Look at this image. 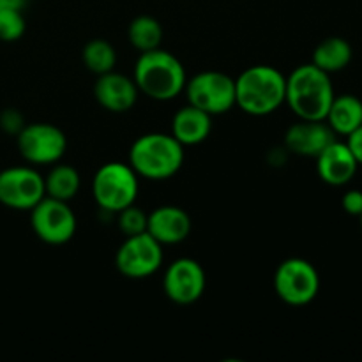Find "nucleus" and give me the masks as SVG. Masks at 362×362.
Listing matches in <instances>:
<instances>
[{"mask_svg": "<svg viewBox=\"0 0 362 362\" xmlns=\"http://www.w3.org/2000/svg\"><path fill=\"white\" fill-rule=\"evenodd\" d=\"M212 131V115L193 105H186L173 115L172 136L184 147L200 145Z\"/></svg>", "mask_w": 362, "mask_h": 362, "instance_id": "17", "label": "nucleus"}, {"mask_svg": "<svg viewBox=\"0 0 362 362\" xmlns=\"http://www.w3.org/2000/svg\"><path fill=\"white\" fill-rule=\"evenodd\" d=\"M205 271L193 258H177L168 265L163 278V290L179 306L194 304L205 292Z\"/></svg>", "mask_w": 362, "mask_h": 362, "instance_id": "12", "label": "nucleus"}, {"mask_svg": "<svg viewBox=\"0 0 362 362\" xmlns=\"http://www.w3.org/2000/svg\"><path fill=\"white\" fill-rule=\"evenodd\" d=\"M27 30L23 11L0 9V41L13 42L23 37Z\"/></svg>", "mask_w": 362, "mask_h": 362, "instance_id": "23", "label": "nucleus"}, {"mask_svg": "<svg viewBox=\"0 0 362 362\" xmlns=\"http://www.w3.org/2000/svg\"><path fill=\"white\" fill-rule=\"evenodd\" d=\"M140 191L138 175L129 163L110 161L95 172L92 179V194L103 211L117 214L122 209L134 205Z\"/></svg>", "mask_w": 362, "mask_h": 362, "instance_id": "5", "label": "nucleus"}, {"mask_svg": "<svg viewBox=\"0 0 362 362\" xmlns=\"http://www.w3.org/2000/svg\"><path fill=\"white\" fill-rule=\"evenodd\" d=\"M286 76L272 66H251L235 80V106L253 117H265L285 105Z\"/></svg>", "mask_w": 362, "mask_h": 362, "instance_id": "2", "label": "nucleus"}, {"mask_svg": "<svg viewBox=\"0 0 362 362\" xmlns=\"http://www.w3.org/2000/svg\"><path fill=\"white\" fill-rule=\"evenodd\" d=\"M359 218H361V228H362V214L359 216Z\"/></svg>", "mask_w": 362, "mask_h": 362, "instance_id": "29", "label": "nucleus"}, {"mask_svg": "<svg viewBox=\"0 0 362 362\" xmlns=\"http://www.w3.org/2000/svg\"><path fill=\"white\" fill-rule=\"evenodd\" d=\"M94 98L108 112L124 113L136 105L138 87L133 78L110 71L95 80Z\"/></svg>", "mask_w": 362, "mask_h": 362, "instance_id": "15", "label": "nucleus"}, {"mask_svg": "<svg viewBox=\"0 0 362 362\" xmlns=\"http://www.w3.org/2000/svg\"><path fill=\"white\" fill-rule=\"evenodd\" d=\"M28 0H0V9H20L23 11Z\"/></svg>", "mask_w": 362, "mask_h": 362, "instance_id": "28", "label": "nucleus"}, {"mask_svg": "<svg viewBox=\"0 0 362 362\" xmlns=\"http://www.w3.org/2000/svg\"><path fill=\"white\" fill-rule=\"evenodd\" d=\"M352 46L343 37H327L315 48L311 64L327 74L339 73L352 62Z\"/></svg>", "mask_w": 362, "mask_h": 362, "instance_id": "19", "label": "nucleus"}, {"mask_svg": "<svg viewBox=\"0 0 362 362\" xmlns=\"http://www.w3.org/2000/svg\"><path fill=\"white\" fill-rule=\"evenodd\" d=\"M274 290L288 306H308L318 296L320 276L311 262L304 258H288L276 269Z\"/></svg>", "mask_w": 362, "mask_h": 362, "instance_id": "7", "label": "nucleus"}, {"mask_svg": "<svg viewBox=\"0 0 362 362\" xmlns=\"http://www.w3.org/2000/svg\"><path fill=\"white\" fill-rule=\"evenodd\" d=\"M117 216H119V219H117L119 230L126 237L147 232V214L141 209H138L136 205H129V207L122 209L120 212H117Z\"/></svg>", "mask_w": 362, "mask_h": 362, "instance_id": "24", "label": "nucleus"}, {"mask_svg": "<svg viewBox=\"0 0 362 362\" xmlns=\"http://www.w3.org/2000/svg\"><path fill=\"white\" fill-rule=\"evenodd\" d=\"M45 197V177L32 166H11L0 172V204L4 207L30 211Z\"/></svg>", "mask_w": 362, "mask_h": 362, "instance_id": "11", "label": "nucleus"}, {"mask_svg": "<svg viewBox=\"0 0 362 362\" xmlns=\"http://www.w3.org/2000/svg\"><path fill=\"white\" fill-rule=\"evenodd\" d=\"M184 165V145L172 134L147 133L129 148V166L148 180L172 179Z\"/></svg>", "mask_w": 362, "mask_h": 362, "instance_id": "4", "label": "nucleus"}, {"mask_svg": "<svg viewBox=\"0 0 362 362\" xmlns=\"http://www.w3.org/2000/svg\"><path fill=\"white\" fill-rule=\"evenodd\" d=\"M334 140L336 133L325 120H300L290 126L285 134L286 148L304 158H317Z\"/></svg>", "mask_w": 362, "mask_h": 362, "instance_id": "14", "label": "nucleus"}, {"mask_svg": "<svg viewBox=\"0 0 362 362\" xmlns=\"http://www.w3.org/2000/svg\"><path fill=\"white\" fill-rule=\"evenodd\" d=\"M334 95L331 74L315 64H303L286 76L285 105L299 120H325Z\"/></svg>", "mask_w": 362, "mask_h": 362, "instance_id": "1", "label": "nucleus"}, {"mask_svg": "<svg viewBox=\"0 0 362 362\" xmlns=\"http://www.w3.org/2000/svg\"><path fill=\"white\" fill-rule=\"evenodd\" d=\"M127 37H129L131 46L140 53L151 52L161 46L163 41V27L154 16L141 14L136 16L129 23L127 28Z\"/></svg>", "mask_w": 362, "mask_h": 362, "instance_id": "21", "label": "nucleus"}, {"mask_svg": "<svg viewBox=\"0 0 362 362\" xmlns=\"http://www.w3.org/2000/svg\"><path fill=\"white\" fill-rule=\"evenodd\" d=\"M80 173L71 165H57L49 170L45 177V191L46 197L55 198V200L69 202L80 191Z\"/></svg>", "mask_w": 362, "mask_h": 362, "instance_id": "20", "label": "nucleus"}, {"mask_svg": "<svg viewBox=\"0 0 362 362\" xmlns=\"http://www.w3.org/2000/svg\"><path fill=\"white\" fill-rule=\"evenodd\" d=\"M147 232L161 246L180 244L191 233V218L177 205H161L147 214Z\"/></svg>", "mask_w": 362, "mask_h": 362, "instance_id": "16", "label": "nucleus"}, {"mask_svg": "<svg viewBox=\"0 0 362 362\" xmlns=\"http://www.w3.org/2000/svg\"><path fill=\"white\" fill-rule=\"evenodd\" d=\"M325 122L336 134L349 136L362 124V101L352 94L334 95Z\"/></svg>", "mask_w": 362, "mask_h": 362, "instance_id": "18", "label": "nucleus"}, {"mask_svg": "<svg viewBox=\"0 0 362 362\" xmlns=\"http://www.w3.org/2000/svg\"><path fill=\"white\" fill-rule=\"evenodd\" d=\"M163 265V246L148 232L126 237L115 255V267L124 278L145 279Z\"/></svg>", "mask_w": 362, "mask_h": 362, "instance_id": "10", "label": "nucleus"}, {"mask_svg": "<svg viewBox=\"0 0 362 362\" xmlns=\"http://www.w3.org/2000/svg\"><path fill=\"white\" fill-rule=\"evenodd\" d=\"M18 151L30 165H55L67 151V138L60 127L48 122L25 124L16 134Z\"/></svg>", "mask_w": 362, "mask_h": 362, "instance_id": "8", "label": "nucleus"}, {"mask_svg": "<svg viewBox=\"0 0 362 362\" xmlns=\"http://www.w3.org/2000/svg\"><path fill=\"white\" fill-rule=\"evenodd\" d=\"M187 103L209 115H223L235 108V80L219 71H202L186 81Z\"/></svg>", "mask_w": 362, "mask_h": 362, "instance_id": "6", "label": "nucleus"}, {"mask_svg": "<svg viewBox=\"0 0 362 362\" xmlns=\"http://www.w3.org/2000/svg\"><path fill=\"white\" fill-rule=\"evenodd\" d=\"M346 145H349V148L352 151L354 158L357 159L359 166H362V124L354 131V133H350L349 136H346Z\"/></svg>", "mask_w": 362, "mask_h": 362, "instance_id": "27", "label": "nucleus"}, {"mask_svg": "<svg viewBox=\"0 0 362 362\" xmlns=\"http://www.w3.org/2000/svg\"><path fill=\"white\" fill-rule=\"evenodd\" d=\"M30 226L42 243L62 246L76 233V216L69 202L45 197L30 209Z\"/></svg>", "mask_w": 362, "mask_h": 362, "instance_id": "9", "label": "nucleus"}, {"mask_svg": "<svg viewBox=\"0 0 362 362\" xmlns=\"http://www.w3.org/2000/svg\"><path fill=\"white\" fill-rule=\"evenodd\" d=\"M81 59H83L85 67L90 73L101 76V74L115 69L117 52L105 39H92L85 45L83 52H81Z\"/></svg>", "mask_w": 362, "mask_h": 362, "instance_id": "22", "label": "nucleus"}, {"mask_svg": "<svg viewBox=\"0 0 362 362\" xmlns=\"http://www.w3.org/2000/svg\"><path fill=\"white\" fill-rule=\"evenodd\" d=\"M0 127L9 134H18L25 127L23 117L16 112V110H6L0 115Z\"/></svg>", "mask_w": 362, "mask_h": 362, "instance_id": "25", "label": "nucleus"}, {"mask_svg": "<svg viewBox=\"0 0 362 362\" xmlns=\"http://www.w3.org/2000/svg\"><path fill=\"white\" fill-rule=\"evenodd\" d=\"M317 173L329 186H346L356 177L359 163L346 141L334 140L317 156Z\"/></svg>", "mask_w": 362, "mask_h": 362, "instance_id": "13", "label": "nucleus"}, {"mask_svg": "<svg viewBox=\"0 0 362 362\" xmlns=\"http://www.w3.org/2000/svg\"><path fill=\"white\" fill-rule=\"evenodd\" d=\"M341 207L346 214L359 216L362 214V191L361 189H350L343 194Z\"/></svg>", "mask_w": 362, "mask_h": 362, "instance_id": "26", "label": "nucleus"}, {"mask_svg": "<svg viewBox=\"0 0 362 362\" xmlns=\"http://www.w3.org/2000/svg\"><path fill=\"white\" fill-rule=\"evenodd\" d=\"M133 80L138 92L154 101H172L186 87V69L173 53L156 48L144 52L134 64Z\"/></svg>", "mask_w": 362, "mask_h": 362, "instance_id": "3", "label": "nucleus"}]
</instances>
